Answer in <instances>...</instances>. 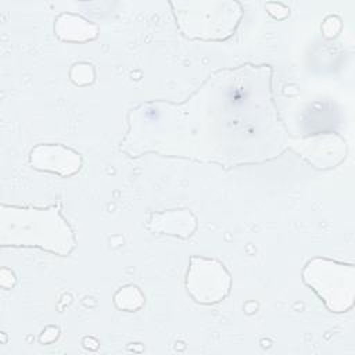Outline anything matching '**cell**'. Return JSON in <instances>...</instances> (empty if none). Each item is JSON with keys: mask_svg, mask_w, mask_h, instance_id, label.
<instances>
[{"mask_svg": "<svg viewBox=\"0 0 355 355\" xmlns=\"http://www.w3.org/2000/svg\"><path fill=\"white\" fill-rule=\"evenodd\" d=\"M186 288L194 301L216 304L230 291V275L215 259L193 257L186 275Z\"/></svg>", "mask_w": 355, "mask_h": 355, "instance_id": "4", "label": "cell"}, {"mask_svg": "<svg viewBox=\"0 0 355 355\" xmlns=\"http://www.w3.org/2000/svg\"><path fill=\"white\" fill-rule=\"evenodd\" d=\"M233 3L226 11H175L182 32L190 39L223 40L239 25L241 11Z\"/></svg>", "mask_w": 355, "mask_h": 355, "instance_id": "5", "label": "cell"}, {"mask_svg": "<svg viewBox=\"0 0 355 355\" xmlns=\"http://www.w3.org/2000/svg\"><path fill=\"white\" fill-rule=\"evenodd\" d=\"M272 68L241 65L208 76L184 103H146L129 114L122 148L223 165L257 164L279 157L286 130L272 100Z\"/></svg>", "mask_w": 355, "mask_h": 355, "instance_id": "1", "label": "cell"}, {"mask_svg": "<svg viewBox=\"0 0 355 355\" xmlns=\"http://www.w3.org/2000/svg\"><path fill=\"white\" fill-rule=\"evenodd\" d=\"M71 79L76 83V85H87L94 79V72L92 65L87 64H78L73 65L72 71H71Z\"/></svg>", "mask_w": 355, "mask_h": 355, "instance_id": "10", "label": "cell"}, {"mask_svg": "<svg viewBox=\"0 0 355 355\" xmlns=\"http://www.w3.org/2000/svg\"><path fill=\"white\" fill-rule=\"evenodd\" d=\"M0 283H1V286H3L4 288H10V287H12V286H14V283H15V277H14V273H12V272L10 270L8 276H4L3 270H1V277H0Z\"/></svg>", "mask_w": 355, "mask_h": 355, "instance_id": "11", "label": "cell"}, {"mask_svg": "<svg viewBox=\"0 0 355 355\" xmlns=\"http://www.w3.org/2000/svg\"><path fill=\"white\" fill-rule=\"evenodd\" d=\"M148 229L159 234L189 237L197 226L196 216L187 209H172L159 214H151L148 219Z\"/></svg>", "mask_w": 355, "mask_h": 355, "instance_id": "7", "label": "cell"}, {"mask_svg": "<svg viewBox=\"0 0 355 355\" xmlns=\"http://www.w3.org/2000/svg\"><path fill=\"white\" fill-rule=\"evenodd\" d=\"M55 35L65 42H87L97 37L98 29L85 18L73 14H62L54 26Z\"/></svg>", "mask_w": 355, "mask_h": 355, "instance_id": "8", "label": "cell"}, {"mask_svg": "<svg viewBox=\"0 0 355 355\" xmlns=\"http://www.w3.org/2000/svg\"><path fill=\"white\" fill-rule=\"evenodd\" d=\"M29 162L35 169L61 176L75 175L82 165L80 155L62 144H39L32 148Z\"/></svg>", "mask_w": 355, "mask_h": 355, "instance_id": "6", "label": "cell"}, {"mask_svg": "<svg viewBox=\"0 0 355 355\" xmlns=\"http://www.w3.org/2000/svg\"><path fill=\"white\" fill-rule=\"evenodd\" d=\"M302 279L333 312H345L354 305L352 265L326 258L311 259L302 270Z\"/></svg>", "mask_w": 355, "mask_h": 355, "instance_id": "3", "label": "cell"}, {"mask_svg": "<svg viewBox=\"0 0 355 355\" xmlns=\"http://www.w3.org/2000/svg\"><path fill=\"white\" fill-rule=\"evenodd\" d=\"M144 294L136 286H125L119 288L114 295V304L118 309L135 312L144 305Z\"/></svg>", "mask_w": 355, "mask_h": 355, "instance_id": "9", "label": "cell"}, {"mask_svg": "<svg viewBox=\"0 0 355 355\" xmlns=\"http://www.w3.org/2000/svg\"><path fill=\"white\" fill-rule=\"evenodd\" d=\"M0 243L14 247H39L53 254L68 255L76 241L57 205L47 208L1 205Z\"/></svg>", "mask_w": 355, "mask_h": 355, "instance_id": "2", "label": "cell"}]
</instances>
